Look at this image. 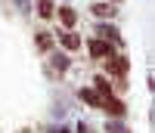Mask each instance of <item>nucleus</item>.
Wrapping results in <instances>:
<instances>
[{"mask_svg":"<svg viewBox=\"0 0 155 133\" xmlns=\"http://www.w3.org/2000/svg\"><path fill=\"white\" fill-rule=\"evenodd\" d=\"M93 84H96V90H99V93H102V96H106V99L112 96V84L106 81V77H96V81H93Z\"/></svg>","mask_w":155,"mask_h":133,"instance_id":"5","label":"nucleus"},{"mask_svg":"<svg viewBox=\"0 0 155 133\" xmlns=\"http://www.w3.org/2000/svg\"><path fill=\"white\" fill-rule=\"evenodd\" d=\"M37 12H41V16H50V12H53V6H50V0H41V9H37Z\"/></svg>","mask_w":155,"mask_h":133,"instance_id":"9","label":"nucleus"},{"mask_svg":"<svg viewBox=\"0 0 155 133\" xmlns=\"http://www.w3.org/2000/svg\"><path fill=\"white\" fill-rule=\"evenodd\" d=\"M37 47H41V50H50V37H47V34H37Z\"/></svg>","mask_w":155,"mask_h":133,"instance_id":"10","label":"nucleus"},{"mask_svg":"<svg viewBox=\"0 0 155 133\" xmlns=\"http://www.w3.org/2000/svg\"><path fill=\"white\" fill-rule=\"evenodd\" d=\"M102 109H106L109 115H115V118H121L124 115V102H118V99L109 96V99H102Z\"/></svg>","mask_w":155,"mask_h":133,"instance_id":"1","label":"nucleus"},{"mask_svg":"<svg viewBox=\"0 0 155 133\" xmlns=\"http://www.w3.org/2000/svg\"><path fill=\"white\" fill-rule=\"evenodd\" d=\"M90 53L93 56H112V44L109 41H90Z\"/></svg>","mask_w":155,"mask_h":133,"instance_id":"2","label":"nucleus"},{"mask_svg":"<svg viewBox=\"0 0 155 133\" xmlns=\"http://www.w3.org/2000/svg\"><path fill=\"white\" fill-rule=\"evenodd\" d=\"M99 34H102V41H112V37H115V31H112V28H99Z\"/></svg>","mask_w":155,"mask_h":133,"instance_id":"11","label":"nucleus"},{"mask_svg":"<svg viewBox=\"0 0 155 133\" xmlns=\"http://www.w3.org/2000/svg\"><path fill=\"white\" fill-rule=\"evenodd\" d=\"M59 19H62V25H65V28H71L78 16H74V9H68V6H62V9H59Z\"/></svg>","mask_w":155,"mask_h":133,"instance_id":"3","label":"nucleus"},{"mask_svg":"<svg viewBox=\"0 0 155 133\" xmlns=\"http://www.w3.org/2000/svg\"><path fill=\"white\" fill-rule=\"evenodd\" d=\"M109 71H112V74H124V71H127V62H121V59L115 62V59H112V62H109Z\"/></svg>","mask_w":155,"mask_h":133,"instance_id":"7","label":"nucleus"},{"mask_svg":"<svg viewBox=\"0 0 155 133\" xmlns=\"http://www.w3.org/2000/svg\"><path fill=\"white\" fill-rule=\"evenodd\" d=\"M62 47H65V50H78V47H81V37H78V34H62Z\"/></svg>","mask_w":155,"mask_h":133,"instance_id":"4","label":"nucleus"},{"mask_svg":"<svg viewBox=\"0 0 155 133\" xmlns=\"http://www.w3.org/2000/svg\"><path fill=\"white\" fill-rule=\"evenodd\" d=\"M81 99H84V102H90V105H102V99L96 96V93H90V90H84V93H81Z\"/></svg>","mask_w":155,"mask_h":133,"instance_id":"8","label":"nucleus"},{"mask_svg":"<svg viewBox=\"0 0 155 133\" xmlns=\"http://www.w3.org/2000/svg\"><path fill=\"white\" fill-rule=\"evenodd\" d=\"M93 12H96V16H99V19H109V16H112V12H115V9H112L109 3H96V6H93Z\"/></svg>","mask_w":155,"mask_h":133,"instance_id":"6","label":"nucleus"}]
</instances>
